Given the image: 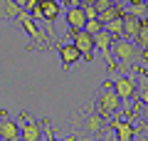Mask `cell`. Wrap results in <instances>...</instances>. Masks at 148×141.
Returning a JSON list of instances; mask_svg holds the SVG:
<instances>
[{
	"label": "cell",
	"instance_id": "cell-11",
	"mask_svg": "<svg viewBox=\"0 0 148 141\" xmlns=\"http://www.w3.org/2000/svg\"><path fill=\"white\" fill-rule=\"evenodd\" d=\"M0 141H22L20 139V124L12 121L5 111H0Z\"/></svg>",
	"mask_w": 148,
	"mask_h": 141
},
{
	"label": "cell",
	"instance_id": "cell-4",
	"mask_svg": "<svg viewBox=\"0 0 148 141\" xmlns=\"http://www.w3.org/2000/svg\"><path fill=\"white\" fill-rule=\"evenodd\" d=\"M69 35H72V42L79 47L82 59H86V62H94V50H96L94 35H89L86 30H69Z\"/></svg>",
	"mask_w": 148,
	"mask_h": 141
},
{
	"label": "cell",
	"instance_id": "cell-31",
	"mask_svg": "<svg viewBox=\"0 0 148 141\" xmlns=\"http://www.w3.org/2000/svg\"><path fill=\"white\" fill-rule=\"evenodd\" d=\"M57 3H59V5H62V8H64V5H67V0H57Z\"/></svg>",
	"mask_w": 148,
	"mask_h": 141
},
{
	"label": "cell",
	"instance_id": "cell-9",
	"mask_svg": "<svg viewBox=\"0 0 148 141\" xmlns=\"http://www.w3.org/2000/svg\"><path fill=\"white\" fill-rule=\"evenodd\" d=\"M94 42H96V50L101 52V57L106 59V69H109V72H116V62H114V52H111L114 37H111L106 30H101V32L94 35Z\"/></svg>",
	"mask_w": 148,
	"mask_h": 141
},
{
	"label": "cell",
	"instance_id": "cell-16",
	"mask_svg": "<svg viewBox=\"0 0 148 141\" xmlns=\"http://www.w3.org/2000/svg\"><path fill=\"white\" fill-rule=\"evenodd\" d=\"M133 42L143 50V57H148V17H146V20H141V27H138V35H136V40H133Z\"/></svg>",
	"mask_w": 148,
	"mask_h": 141
},
{
	"label": "cell",
	"instance_id": "cell-29",
	"mask_svg": "<svg viewBox=\"0 0 148 141\" xmlns=\"http://www.w3.org/2000/svg\"><path fill=\"white\" fill-rule=\"evenodd\" d=\"M111 3H114V5H123V3H126V0H111Z\"/></svg>",
	"mask_w": 148,
	"mask_h": 141
},
{
	"label": "cell",
	"instance_id": "cell-20",
	"mask_svg": "<svg viewBox=\"0 0 148 141\" xmlns=\"http://www.w3.org/2000/svg\"><path fill=\"white\" fill-rule=\"evenodd\" d=\"M40 124H42V131H45V136H47L45 141H77V136H69V139H57V136H54V131L49 129V119H42Z\"/></svg>",
	"mask_w": 148,
	"mask_h": 141
},
{
	"label": "cell",
	"instance_id": "cell-21",
	"mask_svg": "<svg viewBox=\"0 0 148 141\" xmlns=\"http://www.w3.org/2000/svg\"><path fill=\"white\" fill-rule=\"evenodd\" d=\"M84 30L89 32V35H96V32H101V30H104V25H101V20H86Z\"/></svg>",
	"mask_w": 148,
	"mask_h": 141
},
{
	"label": "cell",
	"instance_id": "cell-5",
	"mask_svg": "<svg viewBox=\"0 0 148 141\" xmlns=\"http://www.w3.org/2000/svg\"><path fill=\"white\" fill-rule=\"evenodd\" d=\"M79 131L82 134H104V131H109V119H104V116L99 114V111H86L84 119L79 121Z\"/></svg>",
	"mask_w": 148,
	"mask_h": 141
},
{
	"label": "cell",
	"instance_id": "cell-14",
	"mask_svg": "<svg viewBox=\"0 0 148 141\" xmlns=\"http://www.w3.org/2000/svg\"><path fill=\"white\" fill-rule=\"evenodd\" d=\"M138 27H141V20L133 17V15H128V12H123V35L121 37H126V40H136Z\"/></svg>",
	"mask_w": 148,
	"mask_h": 141
},
{
	"label": "cell",
	"instance_id": "cell-12",
	"mask_svg": "<svg viewBox=\"0 0 148 141\" xmlns=\"http://www.w3.org/2000/svg\"><path fill=\"white\" fill-rule=\"evenodd\" d=\"M64 20H67V25H69V30H84V25H86V15H84V8H64Z\"/></svg>",
	"mask_w": 148,
	"mask_h": 141
},
{
	"label": "cell",
	"instance_id": "cell-30",
	"mask_svg": "<svg viewBox=\"0 0 148 141\" xmlns=\"http://www.w3.org/2000/svg\"><path fill=\"white\" fill-rule=\"evenodd\" d=\"M86 141H106V139H99V136H96V139H86Z\"/></svg>",
	"mask_w": 148,
	"mask_h": 141
},
{
	"label": "cell",
	"instance_id": "cell-28",
	"mask_svg": "<svg viewBox=\"0 0 148 141\" xmlns=\"http://www.w3.org/2000/svg\"><path fill=\"white\" fill-rule=\"evenodd\" d=\"M128 5H141V3H146V0H126Z\"/></svg>",
	"mask_w": 148,
	"mask_h": 141
},
{
	"label": "cell",
	"instance_id": "cell-15",
	"mask_svg": "<svg viewBox=\"0 0 148 141\" xmlns=\"http://www.w3.org/2000/svg\"><path fill=\"white\" fill-rule=\"evenodd\" d=\"M136 102L138 104H148V72L141 69V77L136 84Z\"/></svg>",
	"mask_w": 148,
	"mask_h": 141
},
{
	"label": "cell",
	"instance_id": "cell-23",
	"mask_svg": "<svg viewBox=\"0 0 148 141\" xmlns=\"http://www.w3.org/2000/svg\"><path fill=\"white\" fill-rule=\"evenodd\" d=\"M37 8H40V0H25V3H22V10H27V12L37 10Z\"/></svg>",
	"mask_w": 148,
	"mask_h": 141
},
{
	"label": "cell",
	"instance_id": "cell-25",
	"mask_svg": "<svg viewBox=\"0 0 148 141\" xmlns=\"http://www.w3.org/2000/svg\"><path fill=\"white\" fill-rule=\"evenodd\" d=\"M79 5H82V0H67L64 8H79Z\"/></svg>",
	"mask_w": 148,
	"mask_h": 141
},
{
	"label": "cell",
	"instance_id": "cell-13",
	"mask_svg": "<svg viewBox=\"0 0 148 141\" xmlns=\"http://www.w3.org/2000/svg\"><path fill=\"white\" fill-rule=\"evenodd\" d=\"M40 10H42L45 22H54V20L59 17V10H62V5H59L57 0H40Z\"/></svg>",
	"mask_w": 148,
	"mask_h": 141
},
{
	"label": "cell",
	"instance_id": "cell-18",
	"mask_svg": "<svg viewBox=\"0 0 148 141\" xmlns=\"http://www.w3.org/2000/svg\"><path fill=\"white\" fill-rule=\"evenodd\" d=\"M104 30L109 32L114 40L116 37H121L123 35V17H116V20H109V22H104Z\"/></svg>",
	"mask_w": 148,
	"mask_h": 141
},
{
	"label": "cell",
	"instance_id": "cell-24",
	"mask_svg": "<svg viewBox=\"0 0 148 141\" xmlns=\"http://www.w3.org/2000/svg\"><path fill=\"white\" fill-rule=\"evenodd\" d=\"M114 5V3H111V0H96V12H104V10H109V8Z\"/></svg>",
	"mask_w": 148,
	"mask_h": 141
},
{
	"label": "cell",
	"instance_id": "cell-17",
	"mask_svg": "<svg viewBox=\"0 0 148 141\" xmlns=\"http://www.w3.org/2000/svg\"><path fill=\"white\" fill-rule=\"evenodd\" d=\"M20 10H22V5L17 3V0H3V5H0V12H3V17H15V20H17Z\"/></svg>",
	"mask_w": 148,
	"mask_h": 141
},
{
	"label": "cell",
	"instance_id": "cell-32",
	"mask_svg": "<svg viewBox=\"0 0 148 141\" xmlns=\"http://www.w3.org/2000/svg\"><path fill=\"white\" fill-rule=\"evenodd\" d=\"M146 8H148V0H146Z\"/></svg>",
	"mask_w": 148,
	"mask_h": 141
},
{
	"label": "cell",
	"instance_id": "cell-26",
	"mask_svg": "<svg viewBox=\"0 0 148 141\" xmlns=\"http://www.w3.org/2000/svg\"><path fill=\"white\" fill-rule=\"evenodd\" d=\"M141 114H143V119L148 121V104H141Z\"/></svg>",
	"mask_w": 148,
	"mask_h": 141
},
{
	"label": "cell",
	"instance_id": "cell-10",
	"mask_svg": "<svg viewBox=\"0 0 148 141\" xmlns=\"http://www.w3.org/2000/svg\"><path fill=\"white\" fill-rule=\"evenodd\" d=\"M57 52H59L62 69H69L72 64H77V62L82 59V52H79V47L74 45V42H62V45L57 47Z\"/></svg>",
	"mask_w": 148,
	"mask_h": 141
},
{
	"label": "cell",
	"instance_id": "cell-27",
	"mask_svg": "<svg viewBox=\"0 0 148 141\" xmlns=\"http://www.w3.org/2000/svg\"><path fill=\"white\" fill-rule=\"evenodd\" d=\"M86 5H96V0H82V8H86Z\"/></svg>",
	"mask_w": 148,
	"mask_h": 141
},
{
	"label": "cell",
	"instance_id": "cell-19",
	"mask_svg": "<svg viewBox=\"0 0 148 141\" xmlns=\"http://www.w3.org/2000/svg\"><path fill=\"white\" fill-rule=\"evenodd\" d=\"M123 12H128V15L138 17V20H146V17H148V8H146V3H141V5H128V8H123Z\"/></svg>",
	"mask_w": 148,
	"mask_h": 141
},
{
	"label": "cell",
	"instance_id": "cell-22",
	"mask_svg": "<svg viewBox=\"0 0 148 141\" xmlns=\"http://www.w3.org/2000/svg\"><path fill=\"white\" fill-rule=\"evenodd\" d=\"M84 15H86V20H99V12H96L94 5H86L84 8Z\"/></svg>",
	"mask_w": 148,
	"mask_h": 141
},
{
	"label": "cell",
	"instance_id": "cell-7",
	"mask_svg": "<svg viewBox=\"0 0 148 141\" xmlns=\"http://www.w3.org/2000/svg\"><path fill=\"white\" fill-rule=\"evenodd\" d=\"M136 77L133 74H126V77H116V79H111V87L116 89V94L121 97L123 104H128V102L136 99Z\"/></svg>",
	"mask_w": 148,
	"mask_h": 141
},
{
	"label": "cell",
	"instance_id": "cell-3",
	"mask_svg": "<svg viewBox=\"0 0 148 141\" xmlns=\"http://www.w3.org/2000/svg\"><path fill=\"white\" fill-rule=\"evenodd\" d=\"M17 22H20L22 30L32 37V47H27V50H35V47H37V50H47V32H45L42 27H40V25L30 17V12H27V10H20Z\"/></svg>",
	"mask_w": 148,
	"mask_h": 141
},
{
	"label": "cell",
	"instance_id": "cell-2",
	"mask_svg": "<svg viewBox=\"0 0 148 141\" xmlns=\"http://www.w3.org/2000/svg\"><path fill=\"white\" fill-rule=\"evenodd\" d=\"M111 52H114V57L119 59V64H121L123 69H128L131 64L138 62V57L143 55V50H141V47H138L133 40L116 37V40H114V45H111Z\"/></svg>",
	"mask_w": 148,
	"mask_h": 141
},
{
	"label": "cell",
	"instance_id": "cell-8",
	"mask_svg": "<svg viewBox=\"0 0 148 141\" xmlns=\"http://www.w3.org/2000/svg\"><path fill=\"white\" fill-rule=\"evenodd\" d=\"M17 124H20V139L22 141H40L42 139V124L35 119H30V116L25 114V111H20V119H17Z\"/></svg>",
	"mask_w": 148,
	"mask_h": 141
},
{
	"label": "cell",
	"instance_id": "cell-1",
	"mask_svg": "<svg viewBox=\"0 0 148 141\" xmlns=\"http://www.w3.org/2000/svg\"><path fill=\"white\" fill-rule=\"evenodd\" d=\"M94 111H99L104 119H114V116H119L123 111V102L116 94V89L111 87V79H106L101 84V92H99V97L94 102Z\"/></svg>",
	"mask_w": 148,
	"mask_h": 141
},
{
	"label": "cell",
	"instance_id": "cell-6",
	"mask_svg": "<svg viewBox=\"0 0 148 141\" xmlns=\"http://www.w3.org/2000/svg\"><path fill=\"white\" fill-rule=\"evenodd\" d=\"M109 129H114L116 134V141H133V136L141 134V126H136L131 119H121V116H114L109 121Z\"/></svg>",
	"mask_w": 148,
	"mask_h": 141
}]
</instances>
